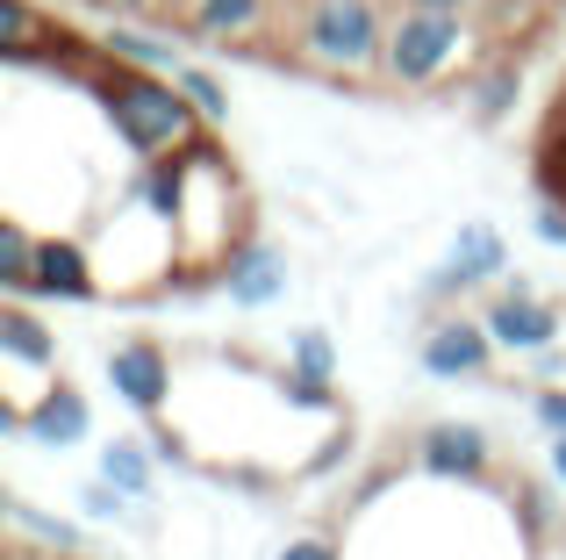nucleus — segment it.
Returning <instances> with one entry per match:
<instances>
[{"label":"nucleus","instance_id":"19","mask_svg":"<svg viewBox=\"0 0 566 560\" xmlns=\"http://www.w3.org/2000/svg\"><path fill=\"white\" fill-rule=\"evenodd\" d=\"M36 230L22 224V216H8V224H0V288L8 294H29V273H36Z\"/></svg>","mask_w":566,"mask_h":560},{"label":"nucleus","instance_id":"7","mask_svg":"<svg viewBox=\"0 0 566 560\" xmlns=\"http://www.w3.org/2000/svg\"><path fill=\"white\" fill-rule=\"evenodd\" d=\"M108 388L123 395L137 417H158V409L172 403V360L158 338H123V345L108 352Z\"/></svg>","mask_w":566,"mask_h":560},{"label":"nucleus","instance_id":"14","mask_svg":"<svg viewBox=\"0 0 566 560\" xmlns=\"http://www.w3.org/2000/svg\"><path fill=\"white\" fill-rule=\"evenodd\" d=\"M0 360H8L14 381H51L57 374V338L43 331L22 302H8L0 309Z\"/></svg>","mask_w":566,"mask_h":560},{"label":"nucleus","instance_id":"13","mask_svg":"<svg viewBox=\"0 0 566 560\" xmlns=\"http://www.w3.org/2000/svg\"><path fill=\"white\" fill-rule=\"evenodd\" d=\"M331 381H337V352L323 331H294L287 338V381H280V395L302 409H331Z\"/></svg>","mask_w":566,"mask_h":560},{"label":"nucleus","instance_id":"18","mask_svg":"<svg viewBox=\"0 0 566 560\" xmlns=\"http://www.w3.org/2000/svg\"><path fill=\"white\" fill-rule=\"evenodd\" d=\"M516 94H524V65H516V58H488V65L473 72V115H481V123H502V115L516 108Z\"/></svg>","mask_w":566,"mask_h":560},{"label":"nucleus","instance_id":"26","mask_svg":"<svg viewBox=\"0 0 566 560\" xmlns=\"http://www.w3.org/2000/svg\"><path fill=\"white\" fill-rule=\"evenodd\" d=\"M395 8H438V14H481V0H395Z\"/></svg>","mask_w":566,"mask_h":560},{"label":"nucleus","instance_id":"4","mask_svg":"<svg viewBox=\"0 0 566 560\" xmlns=\"http://www.w3.org/2000/svg\"><path fill=\"white\" fill-rule=\"evenodd\" d=\"M237 230H244V187H237L230 158L216 144H193L187 152V195H180V259L193 273H222V259L237 252Z\"/></svg>","mask_w":566,"mask_h":560},{"label":"nucleus","instance_id":"6","mask_svg":"<svg viewBox=\"0 0 566 560\" xmlns=\"http://www.w3.org/2000/svg\"><path fill=\"white\" fill-rule=\"evenodd\" d=\"M481 323H488V338H495V352H516V360H531V352H545L559 338V309L538 302L531 280H510V288L481 309Z\"/></svg>","mask_w":566,"mask_h":560},{"label":"nucleus","instance_id":"28","mask_svg":"<svg viewBox=\"0 0 566 560\" xmlns=\"http://www.w3.org/2000/svg\"><path fill=\"white\" fill-rule=\"evenodd\" d=\"M553 137H559V144H566V108H559V129H553Z\"/></svg>","mask_w":566,"mask_h":560},{"label":"nucleus","instance_id":"12","mask_svg":"<svg viewBox=\"0 0 566 560\" xmlns=\"http://www.w3.org/2000/svg\"><path fill=\"white\" fill-rule=\"evenodd\" d=\"M502 267H510V245H502V230L459 224L444 267L430 273V294H467V288H481V280H502Z\"/></svg>","mask_w":566,"mask_h":560},{"label":"nucleus","instance_id":"23","mask_svg":"<svg viewBox=\"0 0 566 560\" xmlns=\"http://www.w3.org/2000/svg\"><path fill=\"white\" fill-rule=\"evenodd\" d=\"M273 560H345L337 553V539H323V532H302V539H287Z\"/></svg>","mask_w":566,"mask_h":560},{"label":"nucleus","instance_id":"22","mask_svg":"<svg viewBox=\"0 0 566 560\" xmlns=\"http://www.w3.org/2000/svg\"><path fill=\"white\" fill-rule=\"evenodd\" d=\"M172 80L187 86V101H193V108L208 115V123H222V115H230V86H222L216 72H208V65H187V58H180V72H172Z\"/></svg>","mask_w":566,"mask_h":560},{"label":"nucleus","instance_id":"16","mask_svg":"<svg viewBox=\"0 0 566 560\" xmlns=\"http://www.w3.org/2000/svg\"><path fill=\"white\" fill-rule=\"evenodd\" d=\"M94 432V409H86V395L80 388H43L36 403H29V417H22V438H36V446H80V438Z\"/></svg>","mask_w":566,"mask_h":560},{"label":"nucleus","instance_id":"20","mask_svg":"<svg viewBox=\"0 0 566 560\" xmlns=\"http://www.w3.org/2000/svg\"><path fill=\"white\" fill-rule=\"evenodd\" d=\"M101 481H115L123 496H151V453L129 446V438H108L101 446Z\"/></svg>","mask_w":566,"mask_h":560},{"label":"nucleus","instance_id":"24","mask_svg":"<svg viewBox=\"0 0 566 560\" xmlns=\"http://www.w3.org/2000/svg\"><path fill=\"white\" fill-rule=\"evenodd\" d=\"M94 8H108V14H137V22H172V8H180V0H94Z\"/></svg>","mask_w":566,"mask_h":560},{"label":"nucleus","instance_id":"5","mask_svg":"<svg viewBox=\"0 0 566 560\" xmlns=\"http://www.w3.org/2000/svg\"><path fill=\"white\" fill-rule=\"evenodd\" d=\"M172 29L187 43H208V51H251V43H273L280 0H180Z\"/></svg>","mask_w":566,"mask_h":560},{"label":"nucleus","instance_id":"17","mask_svg":"<svg viewBox=\"0 0 566 560\" xmlns=\"http://www.w3.org/2000/svg\"><path fill=\"white\" fill-rule=\"evenodd\" d=\"M65 29L36 8V0H0V58L8 65H51V43Z\"/></svg>","mask_w":566,"mask_h":560},{"label":"nucleus","instance_id":"25","mask_svg":"<svg viewBox=\"0 0 566 560\" xmlns=\"http://www.w3.org/2000/svg\"><path fill=\"white\" fill-rule=\"evenodd\" d=\"M531 409H538V424L553 438H566V388H538V403H531Z\"/></svg>","mask_w":566,"mask_h":560},{"label":"nucleus","instance_id":"9","mask_svg":"<svg viewBox=\"0 0 566 560\" xmlns=\"http://www.w3.org/2000/svg\"><path fill=\"white\" fill-rule=\"evenodd\" d=\"M216 288L230 294L237 309H273L280 294H287V252H280V245H259V238H244L230 259H222Z\"/></svg>","mask_w":566,"mask_h":560},{"label":"nucleus","instance_id":"10","mask_svg":"<svg viewBox=\"0 0 566 560\" xmlns=\"http://www.w3.org/2000/svg\"><path fill=\"white\" fill-rule=\"evenodd\" d=\"M29 294H43V302H94L101 294V259L86 252L80 238H43L36 245V273H29Z\"/></svg>","mask_w":566,"mask_h":560},{"label":"nucleus","instance_id":"3","mask_svg":"<svg viewBox=\"0 0 566 560\" xmlns=\"http://www.w3.org/2000/svg\"><path fill=\"white\" fill-rule=\"evenodd\" d=\"M387 22H395V8H380V0H302L294 58L323 80H380Z\"/></svg>","mask_w":566,"mask_h":560},{"label":"nucleus","instance_id":"8","mask_svg":"<svg viewBox=\"0 0 566 560\" xmlns=\"http://www.w3.org/2000/svg\"><path fill=\"white\" fill-rule=\"evenodd\" d=\"M495 366V338L481 317H438L423 331V374L430 381H481Z\"/></svg>","mask_w":566,"mask_h":560},{"label":"nucleus","instance_id":"2","mask_svg":"<svg viewBox=\"0 0 566 560\" xmlns=\"http://www.w3.org/2000/svg\"><path fill=\"white\" fill-rule=\"evenodd\" d=\"M488 22L481 14H438V8H395L387 22V51H380V80L401 94H430V86H452L467 72H481L488 51Z\"/></svg>","mask_w":566,"mask_h":560},{"label":"nucleus","instance_id":"21","mask_svg":"<svg viewBox=\"0 0 566 560\" xmlns=\"http://www.w3.org/2000/svg\"><path fill=\"white\" fill-rule=\"evenodd\" d=\"M14 525H22V532L36 539L43 553H57V560H72V553H80V525H65V518H43V510L14 504Z\"/></svg>","mask_w":566,"mask_h":560},{"label":"nucleus","instance_id":"15","mask_svg":"<svg viewBox=\"0 0 566 560\" xmlns=\"http://www.w3.org/2000/svg\"><path fill=\"white\" fill-rule=\"evenodd\" d=\"M101 58H115V65H144V72H180V43L166 37L158 22H137V14H115L108 29H101Z\"/></svg>","mask_w":566,"mask_h":560},{"label":"nucleus","instance_id":"27","mask_svg":"<svg viewBox=\"0 0 566 560\" xmlns=\"http://www.w3.org/2000/svg\"><path fill=\"white\" fill-rule=\"evenodd\" d=\"M553 481L566 489V438H553Z\"/></svg>","mask_w":566,"mask_h":560},{"label":"nucleus","instance_id":"11","mask_svg":"<svg viewBox=\"0 0 566 560\" xmlns=\"http://www.w3.org/2000/svg\"><path fill=\"white\" fill-rule=\"evenodd\" d=\"M488 460H495V446H488L481 424H430V432L416 438V467H423L430 481H481Z\"/></svg>","mask_w":566,"mask_h":560},{"label":"nucleus","instance_id":"1","mask_svg":"<svg viewBox=\"0 0 566 560\" xmlns=\"http://www.w3.org/2000/svg\"><path fill=\"white\" fill-rule=\"evenodd\" d=\"M80 86L101 101L115 144H123L137 166H144V158H180V152H193V144L208 137V115L187 101V86L172 80V72H144V65H115V58H101Z\"/></svg>","mask_w":566,"mask_h":560}]
</instances>
